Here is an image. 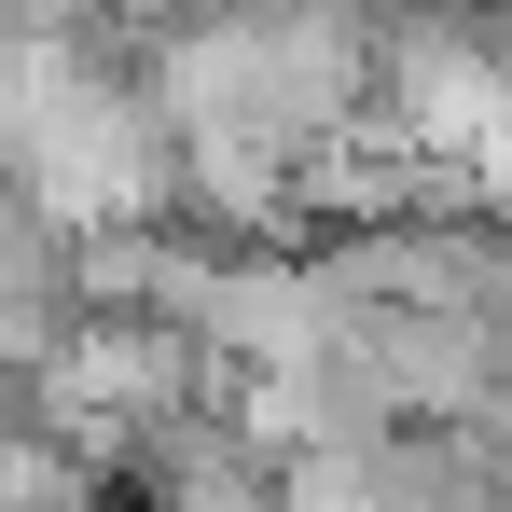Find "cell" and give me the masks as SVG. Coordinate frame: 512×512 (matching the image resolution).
<instances>
[{
  "mask_svg": "<svg viewBox=\"0 0 512 512\" xmlns=\"http://www.w3.org/2000/svg\"><path fill=\"white\" fill-rule=\"evenodd\" d=\"M111 485L139 512H277V457H263L236 416H180V429H153Z\"/></svg>",
  "mask_w": 512,
  "mask_h": 512,
  "instance_id": "obj_1",
  "label": "cell"
}]
</instances>
